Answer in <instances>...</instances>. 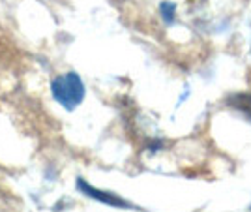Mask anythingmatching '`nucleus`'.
Returning a JSON list of instances; mask_svg holds the SVG:
<instances>
[{
	"instance_id": "obj_1",
	"label": "nucleus",
	"mask_w": 251,
	"mask_h": 212,
	"mask_svg": "<svg viewBox=\"0 0 251 212\" xmlns=\"http://www.w3.org/2000/svg\"><path fill=\"white\" fill-rule=\"evenodd\" d=\"M52 98L68 111H74L75 107L81 106L84 100V83L81 81L79 74L68 72V74L58 75L51 83Z\"/></svg>"
},
{
	"instance_id": "obj_2",
	"label": "nucleus",
	"mask_w": 251,
	"mask_h": 212,
	"mask_svg": "<svg viewBox=\"0 0 251 212\" xmlns=\"http://www.w3.org/2000/svg\"><path fill=\"white\" fill-rule=\"evenodd\" d=\"M77 190L81 191V193H84L86 197L96 199V201H100V203H105V205H109V207H116V209H133V205L127 203L126 199H122L120 195H116L113 191L98 190L94 186H90L84 179H77Z\"/></svg>"
},
{
	"instance_id": "obj_3",
	"label": "nucleus",
	"mask_w": 251,
	"mask_h": 212,
	"mask_svg": "<svg viewBox=\"0 0 251 212\" xmlns=\"http://www.w3.org/2000/svg\"><path fill=\"white\" fill-rule=\"evenodd\" d=\"M229 104L234 107V109L242 111V113L251 120V92H238V94H232L229 98Z\"/></svg>"
},
{
	"instance_id": "obj_4",
	"label": "nucleus",
	"mask_w": 251,
	"mask_h": 212,
	"mask_svg": "<svg viewBox=\"0 0 251 212\" xmlns=\"http://www.w3.org/2000/svg\"><path fill=\"white\" fill-rule=\"evenodd\" d=\"M159 11H161V15H163L165 23L175 21V13H176V6H175V4H171V2H161Z\"/></svg>"
},
{
	"instance_id": "obj_5",
	"label": "nucleus",
	"mask_w": 251,
	"mask_h": 212,
	"mask_svg": "<svg viewBox=\"0 0 251 212\" xmlns=\"http://www.w3.org/2000/svg\"><path fill=\"white\" fill-rule=\"evenodd\" d=\"M250 211H251V207H250Z\"/></svg>"
}]
</instances>
